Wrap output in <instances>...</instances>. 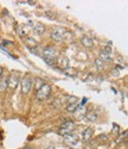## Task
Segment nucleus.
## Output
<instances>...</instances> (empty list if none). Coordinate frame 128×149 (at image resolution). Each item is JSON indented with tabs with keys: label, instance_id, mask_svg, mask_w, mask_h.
Returning <instances> with one entry per match:
<instances>
[{
	"label": "nucleus",
	"instance_id": "obj_1",
	"mask_svg": "<svg viewBox=\"0 0 128 149\" xmlns=\"http://www.w3.org/2000/svg\"><path fill=\"white\" fill-rule=\"evenodd\" d=\"M44 61L49 65H54V62H56V58H57V50L56 48L54 47H46L44 50H43V54H42Z\"/></svg>",
	"mask_w": 128,
	"mask_h": 149
},
{
	"label": "nucleus",
	"instance_id": "obj_2",
	"mask_svg": "<svg viewBox=\"0 0 128 149\" xmlns=\"http://www.w3.org/2000/svg\"><path fill=\"white\" fill-rule=\"evenodd\" d=\"M50 93H51V87H50V85L44 84L42 87L36 92V98L38 99V100H45L46 98H49Z\"/></svg>",
	"mask_w": 128,
	"mask_h": 149
},
{
	"label": "nucleus",
	"instance_id": "obj_3",
	"mask_svg": "<svg viewBox=\"0 0 128 149\" xmlns=\"http://www.w3.org/2000/svg\"><path fill=\"white\" fill-rule=\"evenodd\" d=\"M32 78H31V75L30 74H26L23 79H21V92L24 93V94H28L30 91H31V88H32Z\"/></svg>",
	"mask_w": 128,
	"mask_h": 149
},
{
	"label": "nucleus",
	"instance_id": "obj_4",
	"mask_svg": "<svg viewBox=\"0 0 128 149\" xmlns=\"http://www.w3.org/2000/svg\"><path fill=\"white\" fill-rule=\"evenodd\" d=\"M65 33H67V30L64 28H61V26L56 28L52 32H51V38H52L55 42H62Z\"/></svg>",
	"mask_w": 128,
	"mask_h": 149
},
{
	"label": "nucleus",
	"instance_id": "obj_5",
	"mask_svg": "<svg viewBox=\"0 0 128 149\" xmlns=\"http://www.w3.org/2000/svg\"><path fill=\"white\" fill-rule=\"evenodd\" d=\"M72 129H74V122L72 120H67L65 123H63L61 125V128L58 130V134L62 135V136H65V135L70 134L72 131Z\"/></svg>",
	"mask_w": 128,
	"mask_h": 149
},
{
	"label": "nucleus",
	"instance_id": "obj_6",
	"mask_svg": "<svg viewBox=\"0 0 128 149\" xmlns=\"http://www.w3.org/2000/svg\"><path fill=\"white\" fill-rule=\"evenodd\" d=\"M19 84V74L17 72H13L8 77V81H7V87H10L11 90H14Z\"/></svg>",
	"mask_w": 128,
	"mask_h": 149
},
{
	"label": "nucleus",
	"instance_id": "obj_7",
	"mask_svg": "<svg viewBox=\"0 0 128 149\" xmlns=\"http://www.w3.org/2000/svg\"><path fill=\"white\" fill-rule=\"evenodd\" d=\"M78 136H77V134H74V132H70V134H68V135H65L64 136V141H65V143L68 144V146H70V147H74L76 143L78 142Z\"/></svg>",
	"mask_w": 128,
	"mask_h": 149
},
{
	"label": "nucleus",
	"instance_id": "obj_8",
	"mask_svg": "<svg viewBox=\"0 0 128 149\" xmlns=\"http://www.w3.org/2000/svg\"><path fill=\"white\" fill-rule=\"evenodd\" d=\"M55 63H56V66H57L58 68H61V69H67V68H69V60H68V57H65V56H59V57H57Z\"/></svg>",
	"mask_w": 128,
	"mask_h": 149
},
{
	"label": "nucleus",
	"instance_id": "obj_9",
	"mask_svg": "<svg viewBox=\"0 0 128 149\" xmlns=\"http://www.w3.org/2000/svg\"><path fill=\"white\" fill-rule=\"evenodd\" d=\"M25 44H26V47L30 49V50H34V49L38 47V43L33 37H26V38H25Z\"/></svg>",
	"mask_w": 128,
	"mask_h": 149
},
{
	"label": "nucleus",
	"instance_id": "obj_10",
	"mask_svg": "<svg viewBox=\"0 0 128 149\" xmlns=\"http://www.w3.org/2000/svg\"><path fill=\"white\" fill-rule=\"evenodd\" d=\"M93 135H94L93 129H92V128H87V129L83 131V142L90 141V139L93 137Z\"/></svg>",
	"mask_w": 128,
	"mask_h": 149
},
{
	"label": "nucleus",
	"instance_id": "obj_11",
	"mask_svg": "<svg viewBox=\"0 0 128 149\" xmlns=\"http://www.w3.org/2000/svg\"><path fill=\"white\" fill-rule=\"evenodd\" d=\"M33 31L37 33V35H43L45 32V26L43 25L42 23H37L36 25L33 26Z\"/></svg>",
	"mask_w": 128,
	"mask_h": 149
},
{
	"label": "nucleus",
	"instance_id": "obj_12",
	"mask_svg": "<svg viewBox=\"0 0 128 149\" xmlns=\"http://www.w3.org/2000/svg\"><path fill=\"white\" fill-rule=\"evenodd\" d=\"M81 42H82V44H83L84 47H87V48H93V45H94L93 40L89 38V37H87V36H83V37H82Z\"/></svg>",
	"mask_w": 128,
	"mask_h": 149
},
{
	"label": "nucleus",
	"instance_id": "obj_13",
	"mask_svg": "<svg viewBox=\"0 0 128 149\" xmlns=\"http://www.w3.org/2000/svg\"><path fill=\"white\" fill-rule=\"evenodd\" d=\"M75 116H76V118L77 119H81V118H83L84 116H85V107H80L78 106V109L75 111Z\"/></svg>",
	"mask_w": 128,
	"mask_h": 149
},
{
	"label": "nucleus",
	"instance_id": "obj_14",
	"mask_svg": "<svg viewBox=\"0 0 128 149\" xmlns=\"http://www.w3.org/2000/svg\"><path fill=\"white\" fill-rule=\"evenodd\" d=\"M7 81H8L7 77H4L1 80H0V92H4L7 88Z\"/></svg>",
	"mask_w": 128,
	"mask_h": 149
},
{
	"label": "nucleus",
	"instance_id": "obj_15",
	"mask_svg": "<svg viewBox=\"0 0 128 149\" xmlns=\"http://www.w3.org/2000/svg\"><path fill=\"white\" fill-rule=\"evenodd\" d=\"M29 30H30V28L29 26H19L18 29H17V33H19L20 36H25L28 32H29Z\"/></svg>",
	"mask_w": 128,
	"mask_h": 149
},
{
	"label": "nucleus",
	"instance_id": "obj_16",
	"mask_svg": "<svg viewBox=\"0 0 128 149\" xmlns=\"http://www.w3.org/2000/svg\"><path fill=\"white\" fill-rule=\"evenodd\" d=\"M77 109H78V104H77V103H71V104H68V106H67L68 112H72V113H74Z\"/></svg>",
	"mask_w": 128,
	"mask_h": 149
},
{
	"label": "nucleus",
	"instance_id": "obj_17",
	"mask_svg": "<svg viewBox=\"0 0 128 149\" xmlns=\"http://www.w3.org/2000/svg\"><path fill=\"white\" fill-rule=\"evenodd\" d=\"M44 84H45V82H44V81H43L41 78H36V79H34V85H36V90H37V91L39 90V88L42 87V86H43Z\"/></svg>",
	"mask_w": 128,
	"mask_h": 149
},
{
	"label": "nucleus",
	"instance_id": "obj_18",
	"mask_svg": "<svg viewBox=\"0 0 128 149\" xmlns=\"http://www.w3.org/2000/svg\"><path fill=\"white\" fill-rule=\"evenodd\" d=\"M95 65H96V67H97V69H98V70H102V69H103V67H105L103 61H102L100 57L95 60Z\"/></svg>",
	"mask_w": 128,
	"mask_h": 149
},
{
	"label": "nucleus",
	"instance_id": "obj_19",
	"mask_svg": "<svg viewBox=\"0 0 128 149\" xmlns=\"http://www.w3.org/2000/svg\"><path fill=\"white\" fill-rule=\"evenodd\" d=\"M87 118L90 122H94V120L97 119V113H95V112H88L87 113Z\"/></svg>",
	"mask_w": 128,
	"mask_h": 149
},
{
	"label": "nucleus",
	"instance_id": "obj_20",
	"mask_svg": "<svg viewBox=\"0 0 128 149\" xmlns=\"http://www.w3.org/2000/svg\"><path fill=\"white\" fill-rule=\"evenodd\" d=\"M100 58H101L102 61H110V56L107 55V54H105L103 52L100 53Z\"/></svg>",
	"mask_w": 128,
	"mask_h": 149
},
{
	"label": "nucleus",
	"instance_id": "obj_21",
	"mask_svg": "<svg viewBox=\"0 0 128 149\" xmlns=\"http://www.w3.org/2000/svg\"><path fill=\"white\" fill-rule=\"evenodd\" d=\"M102 52H103L105 54H107V55H109V56H110V54H111V48H110V47H105V48H103V50H102Z\"/></svg>",
	"mask_w": 128,
	"mask_h": 149
},
{
	"label": "nucleus",
	"instance_id": "obj_22",
	"mask_svg": "<svg viewBox=\"0 0 128 149\" xmlns=\"http://www.w3.org/2000/svg\"><path fill=\"white\" fill-rule=\"evenodd\" d=\"M1 75H3V68L0 67V77H1Z\"/></svg>",
	"mask_w": 128,
	"mask_h": 149
},
{
	"label": "nucleus",
	"instance_id": "obj_23",
	"mask_svg": "<svg viewBox=\"0 0 128 149\" xmlns=\"http://www.w3.org/2000/svg\"><path fill=\"white\" fill-rule=\"evenodd\" d=\"M46 149H55L54 147H49V148H46Z\"/></svg>",
	"mask_w": 128,
	"mask_h": 149
},
{
	"label": "nucleus",
	"instance_id": "obj_24",
	"mask_svg": "<svg viewBox=\"0 0 128 149\" xmlns=\"http://www.w3.org/2000/svg\"><path fill=\"white\" fill-rule=\"evenodd\" d=\"M88 149H90V148H88Z\"/></svg>",
	"mask_w": 128,
	"mask_h": 149
}]
</instances>
